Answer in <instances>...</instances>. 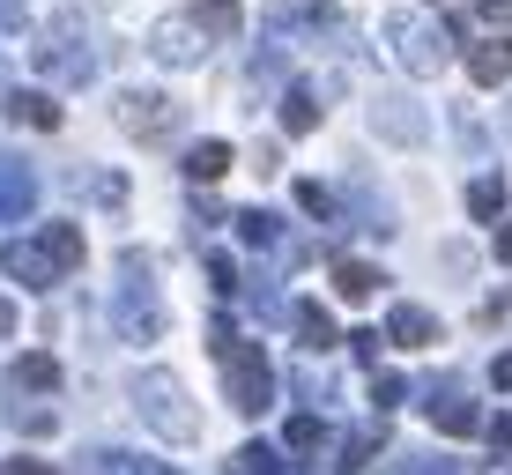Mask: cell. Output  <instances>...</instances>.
<instances>
[{
  "label": "cell",
  "instance_id": "obj_1",
  "mask_svg": "<svg viewBox=\"0 0 512 475\" xmlns=\"http://www.w3.org/2000/svg\"><path fill=\"white\" fill-rule=\"evenodd\" d=\"M216 357H223V386H231V409H238V416H268V401H275L268 349L245 342L231 320H216Z\"/></svg>",
  "mask_w": 512,
  "mask_h": 475
},
{
  "label": "cell",
  "instance_id": "obj_2",
  "mask_svg": "<svg viewBox=\"0 0 512 475\" xmlns=\"http://www.w3.org/2000/svg\"><path fill=\"white\" fill-rule=\"evenodd\" d=\"M134 401H141V424L156 438H171V446H193V438H201V409H193V394L171 372H141Z\"/></svg>",
  "mask_w": 512,
  "mask_h": 475
},
{
  "label": "cell",
  "instance_id": "obj_3",
  "mask_svg": "<svg viewBox=\"0 0 512 475\" xmlns=\"http://www.w3.org/2000/svg\"><path fill=\"white\" fill-rule=\"evenodd\" d=\"M112 327H119V342H164V327H171V312H164V297H156L141 253L127 260V283L112 290Z\"/></svg>",
  "mask_w": 512,
  "mask_h": 475
},
{
  "label": "cell",
  "instance_id": "obj_4",
  "mask_svg": "<svg viewBox=\"0 0 512 475\" xmlns=\"http://www.w3.org/2000/svg\"><path fill=\"white\" fill-rule=\"evenodd\" d=\"M38 67H45L52 82H90L97 75V52L82 45V15H60V30L38 45Z\"/></svg>",
  "mask_w": 512,
  "mask_h": 475
},
{
  "label": "cell",
  "instance_id": "obj_5",
  "mask_svg": "<svg viewBox=\"0 0 512 475\" xmlns=\"http://www.w3.org/2000/svg\"><path fill=\"white\" fill-rule=\"evenodd\" d=\"M179 119H186V104H171L156 90H127V97H119V127H127L134 142H171Z\"/></svg>",
  "mask_w": 512,
  "mask_h": 475
},
{
  "label": "cell",
  "instance_id": "obj_6",
  "mask_svg": "<svg viewBox=\"0 0 512 475\" xmlns=\"http://www.w3.org/2000/svg\"><path fill=\"white\" fill-rule=\"evenodd\" d=\"M386 38H394V60L409 67V75H438V67L453 60V52H446V30L409 23V15H394V23H386Z\"/></svg>",
  "mask_w": 512,
  "mask_h": 475
},
{
  "label": "cell",
  "instance_id": "obj_7",
  "mask_svg": "<svg viewBox=\"0 0 512 475\" xmlns=\"http://www.w3.org/2000/svg\"><path fill=\"white\" fill-rule=\"evenodd\" d=\"M0 275H15L23 290H52L67 268L52 260V245H45V238H15V245H0Z\"/></svg>",
  "mask_w": 512,
  "mask_h": 475
},
{
  "label": "cell",
  "instance_id": "obj_8",
  "mask_svg": "<svg viewBox=\"0 0 512 475\" xmlns=\"http://www.w3.org/2000/svg\"><path fill=\"white\" fill-rule=\"evenodd\" d=\"M423 409H431V424L446 431V438H475V431H483V409H475L461 386H431V401H423Z\"/></svg>",
  "mask_w": 512,
  "mask_h": 475
},
{
  "label": "cell",
  "instance_id": "obj_9",
  "mask_svg": "<svg viewBox=\"0 0 512 475\" xmlns=\"http://www.w3.org/2000/svg\"><path fill=\"white\" fill-rule=\"evenodd\" d=\"M30 201H38V171L15 164V156H0V223H23Z\"/></svg>",
  "mask_w": 512,
  "mask_h": 475
},
{
  "label": "cell",
  "instance_id": "obj_10",
  "mask_svg": "<svg viewBox=\"0 0 512 475\" xmlns=\"http://www.w3.org/2000/svg\"><path fill=\"white\" fill-rule=\"evenodd\" d=\"M468 75L483 82V90L512 82V38H475V45H468Z\"/></svg>",
  "mask_w": 512,
  "mask_h": 475
},
{
  "label": "cell",
  "instance_id": "obj_11",
  "mask_svg": "<svg viewBox=\"0 0 512 475\" xmlns=\"http://www.w3.org/2000/svg\"><path fill=\"white\" fill-rule=\"evenodd\" d=\"M386 342H401V349H431L438 342V320L423 305H394L386 312Z\"/></svg>",
  "mask_w": 512,
  "mask_h": 475
},
{
  "label": "cell",
  "instance_id": "obj_12",
  "mask_svg": "<svg viewBox=\"0 0 512 475\" xmlns=\"http://www.w3.org/2000/svg\"><path fill=\"white\" fill-rule=\"evenodd\" d=\"M8 386H15V394H60V364H52L45 349H30V357H15Z\"/></svg>",
  "mask_w": 512,
  "mask_h": 475
},
{
  "label": "cell",
  "instance_id": "obj_13",
  "mask_svg": "<svg viewBox=\"0 0 512 475\" xmlns=\"http://www.w3.org/2000/svg\"><path fill=\"white\" fill-rule=\"evenodd\" d=\"M290 320H297V334H305V349H334V342H342L334 312H327V305H312V297H297V305H290Z\"/></svg>",
  "mask_w": 512,
  "mask_h": 475
},
{
  "label": "cell",
  "instance_id": "obj_14",
  "mask_svg": "<svg viewBox=\"0 0 512 475\" xmlns=\"http://www.w3.org/2000/svg\"><path fill=\"white\" fill-rule=\"evenodd\" d=\"M193 23H201L216 45H231L245 30V8H238V0H193Z\"/></svg>",
  "mask_w": 512,
  "mask_h": 475
},
{
  "label": "cell",
  "instance_id": "obj_15",
  "mask_svg": "<svg viewBox=\"0 0 512 475\" xmlns=\"http://www.w3.org/2000/svg\"><path fill=\"white\" fill-rule=\"evenodd\" d=\"M386 275L364 268V260H334V297H349V305H364V297H379Z\"/></svg>",
  "mask_w": 512,
  "mask_h": 475
},
{
  "label": "cell",
  "instance_id": "obj_16",
  "mask_svg": "<svg viewBox=\"0 0 512 475\" xmlns=\"http://www.w3.org/2000/svg\"><path fill=\"white\" fill-rule=\"evenodd\" d=\"M231 164H238V156H231V142H193V149H186V179H193V186L223 179Z\"/></svg>",
  "mask_w": 512,
  "mask_h": 475
},
{
  "label": "cell",
  "instance_id": "obj_17",
  "mask_svg": "<svg viewBox=\"0 0 512 475\" xmlns=\"http://www.w3.org/2000/svg\"><path fill=\"white\" fill-rule=\"evenodd\" d=\"M45 245H52V260H60V268L67 275H75L82 268V260H90V245H82V231H75V223H45V231H38Z\"/></svg>",
  "mask_w": 512,
  "mask_h": 475
},
{
  "label": "cell",
  "instance_id": "obj_18",
  "mask_svg": "<svg viewBox=\"0 0 512 475\" xmlns=\"http://www.w3.org/2000/svg\"><path fill=\"white\" fill-rule=\"evenodd\" d=\"M8 112L23 119V127H38V134H45V127H60V104H52L45 90H15V97H8Z\"/></svg>",
  "mask_w": 512,
  "mask_h": 475
},
{
  "label": "cell",
  "instance_id": "obj_19",
  "mask_svg": "<svg viewBox=\"0 0 512 475\" xmlns=\"http://www.w3.org/2000/svg\"><path fill=\"white\" fill-rule=\"evenodd\" d=\"M320 127V97L312 90H282V134H312Z\"/></svg>",
  "mask_w": 512,
  "mask_h": 475
},
{
  "label": "cell",
  "instance_id": "obj_20",
  "mask_svg": "<svg viewBox=\"0 0 512 475\" xmlns=\"http://www.w3.org/2000/svg\"><path fill=\"white\" fill-rule=\"evenodd\" d=\"M379 134H386V142H423V112H416V104H409V112H401V104H379Z\"/></svg>",
  "mask_w": 512,
  "mask_h": 475
},
{
  "label": "cell",
  "instance_id": "obj_21",
  "mask_svg": "<svg viewBox=\"0 0 512 475\" xmlns=\"http://www.w3.org/2000/svg\"><path fill=\"white\" fill-rule=\"evenodd\" d=\"M156 60H179V67H193V60H201L193 30H186V23H164V30H156Z\"/></svg>",
  "mask_w": 512,
  "mask_h": 475
},
{
  "label": "cell",
  "instance_id": "obj_22",
  "mask_svg": "<svg viewBox=\"0 0 512 475\" xmlns=\"http://www.w3.org/2000/svg\"><path fill=\"white\" fill-rule=\"evenodd\" d=\"M468 216L475 223H498L505 216V179H475L468 186Z\"/></svg>",
  "mask_w": 512,
  "mask_h": 475
},
{
  "label": "cell",
  "instance_id": "obj_23",
  "mask_svg": "<svg viewBox=\"0 0 512 475\" xmlns=\"http://www.w3.org/2000/svg\"><path fill=\"white\" fill-rule=\"evenodd\" d=\"M379 446H386V424H364V431H349V438H342V468H364Z\"/></svg>",
  "mask_w": 512,
  "mask_h": 475
},
{
  "label": "cell",
  "instance_id": "obj_24",
  "mask_svg": "<svg viewBox=\"0 0 512 475\" xmlns=\"http://www.w3.org/2000/svg\"><path fill=\"white\" fill-rule=\"evenodd\" d=\"M231 223H238V238H245V245H282V231H275L268 208H238Z\"/></svg>",
  "mask_w": 512,
  "mask_h": 475
},
{
  "label": "cell",
  "instance_id": "obj_25",
  "mask_svg": "<svg viewBox=\"0 0 512 475\" xmlns=\"http://www.w3.org/2000/svg\"><path fill=\"white\" fill-rule=\"evenodd\" d=\"M97 475H179V468L141 461V453H97Z\"/></svg>",
  "mask_w": 512,
  "mask_h": 475
},
{
  "label": "cell",
  "instance_id": "obj_26",
  "mask_svg": "<svg viewBox=\"0 0 512 475\" xmlns=\"http://www.w3.org/2000/svg\"><path fill=\"white\" fill-rule=\"evenodd\" d=\"M320 438H327V424H320V416H290V431H282V446H290V453H312V446H320Z\"/></svg>",
  "mask_w": 512,
  "mask_h": 475
},
{
  "label": "cell",
  "instance_id": "obj_27",
  "mask_svg": "<svg viewBox=\"0 0 512 475\" xmlns=\"http://www.w3.org/2000/svg\"><path fill=\"white\" fill-rule=\"evenodd\" d=\"M231 475H282V453H275V446H245Z\"/></svg>",
  "mask_w": 512,
  "mask_h": 475
},
{
  "label": "cell",
  "instance_id": "obj_28",
  "mask_svg": "<svg viewBox=\"0 0 512 475\" xmlns=\"http://www.w3.org/2000/svg\"><path fill=\"white\" fill-rule=\"evenodd\" d=\"M297 208H305V216H334V193L305 179V186H297Z\"/></svg>",
  "mask_w": 512,
  "mask_h": 475
},
{
  "label": "cell",
  "instance_id": "obj_29",
  "mask_svg": "<svg viewBox=\"0 0 512 475\" xmlns=\"http://www.w3.org/2000/svg\"><path fill=\"white\" fill-rule=\"evenodd\" d=\"M401 394H409V379H394V372L372 379V401H379V409H401Z\"/></svg>",
  "mask_w": 512,
  "mask_h": 475
},
{
  "label": "cell",
  "instance_id": "obj_30",
  "mask_svg": "<svg viewBox=\"0 0 512 475\" xmlns=\"http://www.w3.org/2000/svg\"><path fill=\"white\" fill-rule=\"evenodd\" d=\"M401 475H461V461H423V453H409Z\"/></svg>",
  "mask_w": 512,
  "mask_h": 475
},
{
  "label": "cell",
  "instance_id": "obj_31",
  "mask_svg": "<svg viewBox=\"0 0 512 475\" xmlns=\"http://www.w3.org/2000/svg\"><path fill=\"white\" fill-rule=\"evenodd\" d=\"M379 342H386V334H379V327H357V334H349V349H357V357H364V364H379Z\"/></svg>",
  "mask_w": 512,
  "mask_h": 475
},
{
  "label": "cell",
  "instance_id": "obj_32",
  "mask_svg": "<svg viewBox=\"0 0 512 475\" xmlns=\"http://www.w3.org/2000/svg\"><path fill=\"white\" fill-rule=\"evenodd\" d=\"M208 275H216V290H238V268L223 253H208Z\"/></svg>",
  "mask_w": 512,
  "mask_h": 475
},
{
  "label": "cell",
  "instance_id": "obj_33",
  "mask_svg": "<svg viewBox=\"0 0 512 475\" xmlns=\"http://www.w3.org/2000/svg\"><path fill=\"white\" fill-rule=\"evenodd\" d=\"M0 475H60V468H52V461H8Z\"/></svg>",
  "mask_w": 512,
  "mask_h": 475
},
{
  "label": "cell",
  "instance_id": "obj_34",
  "mask_svg": "<svg viewBox=\"0 0 512 475\" xmlns=\"http://www.w3.org/2000/svg\"><path fill=\"white\" fill-rule=\"evenodd\" d=\"M490 386H505V394H512V349H505L498 364H490Z\"/></svg>",
  "mask_w": 512,
  "mask_h": 475
},
{
  "label": "cell",
  "instance_id": "obj_35",
  "mask_svg": "<svg viewBox=\"0 0 512 475\" xmlns=\"http://www.w3.org/2000/svg\"><path fill=\"white\" fill-rule=\"evenodd\" d=\"M490 431V446H498V453H512V424H505V416H498V424H483Z\"/></svg>",
  "mask_w": 512,
  "mask_h": 475
},
{
  "label": "cell",
  "instance_id": "obj_36",
  "mask_svg": "<svg viewBox=\"0 0 512 475\" xmlns=\"http://www.w3.org/2000/svg\"><path fill=\"white\" fill-rule=\"evenodd\" d=\"M475 15H512V0H468Z\"/></svg>",
  "mask_w": 512,
  "mask_h": 475
},
{
  "label": "cell",
  "instance_id": "obj_37",
  "mask_svg": "<svg viewBox=\"0 0 512 475\" xmlns=\"http://www.w3.org/2000/svg\"><path fill=\"white\" fill-rule=\"evenodd\" d=\"M498 260L512 268V223H498Z\"/></svg>",
  "mask_w": 512,
  "mask_h": 475
},
{
  "label": "cell",
  "instance_id": "obj_38",
  "mask_svg": "<svg viewBox=\"0 0 512 475\" xmlns=\"http://www.w3.org/2000/svg\"><path fill=\"white\" fill-rule=\"evenodd\" d=\"M505 127H512V112H505Z\"/></svg>",
  "mask_w": 512,
  "mask_h": 475
}]
</instances>
